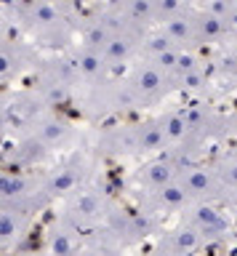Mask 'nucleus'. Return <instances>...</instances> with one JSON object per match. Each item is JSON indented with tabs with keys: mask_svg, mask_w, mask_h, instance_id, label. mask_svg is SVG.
I'll use <instances>...</instances> for the list:
<instances>
[{
	"mask_svg": "<svg viewBox=\"0 0 237 256\" xmlns=\"http://www.w3.org/2000/svg\"><path fill=\"white\" fill-rule=\"evenodd\" d=\"M147 179L152 182V184H157V187H163V184H168V182H171V168L165 166V163H155V166H149Z\"/></svg>",
	"mask_w": 237,
	"mask_h": 256,
	"instance_id": "f257e3e1",
	"label": "nucleus"
},
{
	"mask_svg": "<svg viewBox=\"0 0 237 256\" xmlns=\"http://www.w3.org/2000/svg\"><path fill=\"white\" fill-rule=\"evenodd\" d=\"M189 32H192L189 22H184V19H173V22H168V38H173V40H184V38H189Z\"/></svg>",
	"mask_w": 237,
	"mask_h": 256,
	"instance_id": "f03ea898",
	"label": "nucleus"
},
{
	"mask_svg": "<svg viewBox=\"0 0 237 256\" xmlns=\"http://www.w3.org/2000/svg\"><path fill=\"white\" fill-rule=\"evenodd\" d=\"M157 86H160V72L157 70H144L139 75V88L141 91H155Z\"/></svg>",
	"mask_w": 237,
	"mask_h": 256,
	"instance_id": "7ed1b4c3",
	"label": "nucleus"
},
{
	"mask_svg": "<svg viewBox=\"0 0 237 256\" xmlns=\"http://www.w3.org/2000/svg\"><path fill=\"white\" fill-rule=\"evenodd\" d=\"M104 48H107V56H109V59H125V56H128V43H125V40L112 38Z\"/></svg>",
	"mask_w": 237,
	"mask_h": 256,
	"instance_id": "20e7f679",
	"label": "nucleus"
},
{
	"mask_svg": "<svg viewBox=\"0 0 237 256\" xmlns=\"http://www.w3.org/2000/svg\"><path fill=\"white\" fill-rule=\"evenodd\" d=\"M200 27H203V32H205V35H208V38H216L219 35V32L221 30H224V27H221V19H219V16H205V19L200 22Z\"/></svg>",
	"mask_w": 237,
	"mask_h": 256,
	"instance_id": "39448f33",
	"label": "nucleus"
},
{
	"mask_svg": "<svg viewBox=\"0 0 237 256\" xmlns=\"http://www.w3.org/2000/svg\"><path fill=\"white\" fill-rule=\"evenodd\" d=\"M187 131V123L184 118H168V123H165V134L171 136V139H179L181 134Z\"/></svg>",
	"mask_w": 237,
	"mask_h": 256,
	"instance_id": "423d86ee",
	"label": "nucleus"
},
{
	"mask_svg": "<svg viewBox=\"0 0 237 256\" xmlns=\"http://www.w3.org/2000/svg\"><path fill=\"white\" fill-rule=\"evenodd\" d=\"M99 67H101V59H99L96 54H85L83 59H80V70L85 72V75H96Z\"/></svg>",
	"mask_w": 237,
	"mask_h": 256,
	"instance_id": "0eeeda50",
	"label": "nucleus"
},
{
	"mask_svg": "<svg viewBox=\"0 0 237 256\" xmlns=\"http://www.w3.org/2000/svg\"><path fill=\"white\" fill-rule=\"evenodd\" d=\"M176 246L181 248V251H192V248L197 246V235H195L192 230L179 232V235H176Z\"/></svg>",
	"mask_w": 237,
	"mask_h": 256,
	"instance_id": "6e6552de",
	"label": "nucleus"
},
{
	"mask_svg": "<svg viewBox=\"0 0 237 256\" xmlns=\"http://www.w3.org/2000/svg\"><path fill=\"white\" fill-rule=\"evenodd\" d=\"M163 203H168V206L184 203V190H179V187H165V190H163Z\"/></svg>",
	"mask_w": 237,
	"mask_h": 256,
	"instance_id": "1a4fd4ad",
	"label": "nucleus"
},
{
	"mask_svg": "<svg viewBox=\"0 0 237 256\" xmlns=\"http://www.w3.org/2000/svg\"><path fill=\"white\" fill-rule=\"evenodd\" d=\"M189 187H192L195 192H203L205 187H208V176H205V171H192L189 174Z\"/></svg>",
	"mask_w": 237,
	"mask_h": 256,
	"instance_id": "9d476101",
	"label": "nucleus"
},
{
	"mask_svg": "<svg viewBox=\"0 0 237 256\" xmlns=\"http://www.w3.org/2000/svg\"><path fill=\"white\" fill-rule=\"evenodd\" d=\"M69 251H72L69 238L67 235H56V240H53V254L56 256H69Z\"/></svg>",
	"mask_w": 237,
	"mask_h": 256,
	"instance_id": "9b49d317",
	"label": "nucleus"
},
{
	"mask_svg": "<svg viewBox=\"0 0 237 256\" xmlns=\"http://www.w3.org/2000/svg\"><path fill=\"white\" fill-rule=\"evenodd\" d=\"M149 51H155V54H163V51H171V38L168 35H157L149 40Z\"/></svg>",
	"mask_w": 237,
	"mask_h": 256,
	"instance_id": "f8f14e48",
	"label": "nucleus"
},
{
	"mask_svg": "<svg viewBox=\"0 0 237 256\" xmlns=\"http://www.w3.org/2000/svg\"><path fill=\"white\" fill-rule=\"evenodd\" d=\"M131 14L136 16V19H139V16H149V14H152V0H133V3H131Z\"/></svg>",
	"mask_w": 237,
	"mask_h": 256,
	"instance_id": "ddd939ff",
	"label": "nucleus"
},
{
	"mask_svg": "<svg viewBox=\"0 0 237 256\" xmlns=\"http://www.w3.org/2000/svg\"><path fill=\"white\" fill-rule=\"evenodd\" d=\"M163 134H165L163 128H149V131L141 136V147H155V144L163 139Z\"/></svg>",
	"mask_w": 237,
	"mask_h": 256,
	"instance_id": "4468645a",
	"label": "nucleus"
},
{
	"mask_svg": "<svg viewBox=\"0 0 237 256\" xmlns=\"http://www.w3.org/2000/svg\"><path fill=\"white\" fill-rule=\"evenodd\" d=\"M197 219H200V224H211V227H221L219 216L213 214L211 208H200V211H197Z\"/></svg>",
	"mask_w": 237,
	"mask_h": 256,
	"instance_id": "2eb2a0df",
	"label": "nucleus"
},
{
	"mask_svg": "<svg viewBox=\"0 0 237 256\" xmlns=\"http://www.w3.org/2000/svg\"><path fill=\"white\" fill-rule=\"evenodd\" d=\"M109 40H112V38L107 35V30H91L88 32V43L91 46H107Z\"/></svg>",
	"mask_w": 237,
	"mask_h": 256,
	"instance_id": "dca6fc26",
	"label": "nucleus"
},
{
	"mask_svg": "<svg viewBox=\"0 0 237 256\" xmlns=\"http://www.w3.org/2000/svg\"><path fill=\"white\" fill-rule=\"evenodd\" d=\"M35 19L37 22H56V11H53V8H48V6H37L35 8Z\"/></svg>",
	"mask_w": 237,
	"mask_h": 256,
	"instance_id": "f3484780",
	"label": "nucleus"
},
{
	"mask_svg": "<svg viewBox=\"0 0 237 256\" xmlns=\"http://www.w3.org/2000/svg\"><path fill=\"white\" fill-rule=\"evenodd\" d=\"M77 211L85 214V216H93V214H99V203L93 198H83L80 206H77Z\"/></svg>",
	"mask_w": 237,
	"mask_h": 256,
	"instance_id": "a211bd4d",
	"label": "nucleus"
},
{
	"mask_svg": "<svg viewBox=\"0 0 237 256\" xmlns=\"http://www.w3.org/2000/svg\"><path fill=\"white\" fill-rule=\"evenodd\" d=\"M24 190V182H19V179H3V192L5 195H19V192Z\"/></svg>",
	"mask_w": 237,
	"mask_h": 256,
	"instance_id": "6ab92c4d",
	"label": "nucleus"
},
{
	"mask_svg": "<svg viewBox=\"0 0 237 256\" xmlns=\"http://www.w3.org/2000/svg\"><path fill=\"white\" fill-rule=\"evenodd\" d=\"M157 62H160L163 67H176V64H179V56L173 54V51H163V54H157Z\"/></svg>",
	"mask_w": 237,
	"mask_h": 256,
	"instance_id": "aec40b11",
	"label": "nucleus"
},
{
	"mask_svg": "<svg viewBox=\"0 0 237 256\" xmlns=\"http://www.w3.org/2000/svg\"><path fill=\"white\" fill-rule=\"evenodd\" d=\"M176 67H179L181 72H192V70H195V59H192V56H179V64H176Z\"/></svg>",
	"mask_w": 237,
	"mask_h": 256,
	"instance_id": "412c9836",
	"label": "nucleus"
},
{
	"mask_svg": "<svg viewBox=\"0 0 237 256\" xmlns=\"http://www.w3.org/2000/svg\"><path fill=\"white\" fill-rule=\"evenodd\" d=\"M179 6H181V0H160V11H165V14L176 11Z\"/></svg>",
	"mask_w": 237,
	"mask_h": 256,
	"instance_id": "4be33fe9",
	"label": "nucleus"
},
{
	"mask_svg": "<svg viewBox=\"0 0 237 256\" xmlns=\"http://www.w3.org/2000/svg\"><path fill=\"white\" fill-rule=\"evenodd\" d=\"M61 134H64L61 126H45V136H48V139H59Z\"/></svg>",
	"mask_w": 237,
	"mask_h": 256,
	"instance_id": "5701e85b",
	"label": "nucleus"
},
{
	"mask_svg": "<svg viewBox=\"0 0 237 256\" xmlns=\"http://www.w3.org/2000/svg\"><path fill=\"white\" fill-rule=\"evenodd\" d=\"M69 184H72V176H69V174H64L59 182H53V190H67Z\"/></svg>",
	"mask_w": 237,
	"mask_h": 256,
	"instance_id": "b1692460",
	"label": "nucleus"
},
{
	"mask_svg": "<svg viewBox=\"0 0 237 256\" xmlns=\"http://www.w3.org/2000/svg\"><path fill=\"white\" fill-rule=\"evenodd\" d=\"M184 86H187V88H197V86H200V75H192V72H187Z\"/></svg>",
	"mask_w": 237,
	"mask_h": 256,
	"instance_id": "393cba45",
	"label": "nucleus"
},
{
	"mask_svg": "<svg viewBox=\"0 0 237 256\" xmlns=\"http://www.w3.org/2000/svg\"><path fill=\"white\" fill-rule=\"evenodd\" d=\"M8 235H11V216L5 214L3 216V238H8Z\"/></svg>",
	"mask_w": 237,
	"mask_h": 256,
	"instance_id": "a878e982",
	"label": "nucleus"
},
{
	"mask_svg": "<svg viewBox=\"0 0 237 256\" xmlns=\"http://www.w3.org/2000/svg\"><path fill=\"white\" fill-rule=\"evenodd\" d=\"M107 3H109V6H117V3H123V0H107Z\"/></svg>",
	"mask_w": 237,
	"mask_h": 256,
	"instance_id": "bb28decb",
	"label": "nucleus"
},
{
	"mask_svg": "<svg viewBox=\"0 0 237 256\" xmlns=\"http://www.w3.org/2000/svg\"><path fill=\"white\" fill-rule=\"evenodd\" d=\"M83 256H96V254H83Z\"/></svg>",
	"mask_w": 237,
	"mask_h": 256,
	"instance_id": "cd10ccee",
	"label": "nucleus"
},
{
	"mask_svg": "<svg viewBox=\"0 0 237 256\" xmlns=\"http://www.w3.org/2000/svg\"><path fill=\"white\" fill-rule=\"evenodd\" d=\"M152 256H157V254H152Z\"/></svg>",
	"mask_w": 237,
	"mask_h": 256,
	"instance_id": "c85d7f7f",
	"label": "nucleus"
}]
</instances>
